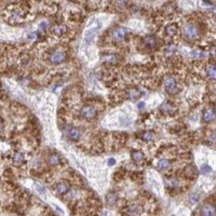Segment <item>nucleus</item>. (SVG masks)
I'll return each instance as SVG.
<instances>
[{"instance_id": "1", "label": "nucleus", "mask_w": 216, "mask_h": 216, "mask_svg": "<svg viewBox=\"0 0 216 216\" xmlns=\"http://www.w3.org/2000/svg\"><path fill=\"white\" fill-rule=\"evenodd\" d=\"M184 37L186 38L189 41H192V40H197L200 36V30H199L198 26L196 24H192V23H189L187 24L185 27H184Z\"/></svg>"}, {"instance_id": "2", "label": "nucleus", "mask_w": 216, "mask_h": 216, "mask_svg": "<svg viewBox=\"0 0 216 216\" xmlns=\"http://www.w3.org/2000/svg\"><path fill=\"white\" fill-rule=\"evenodd\" d=\"M164 86H166V92L169 94H176L178 92V86H177V82L176 79L174 77H166V80H164Z\"/></svg>"}, {"instance_id": "3", "label": "nucleus", "mask_w": 216, "mask_h": 216, "mask_svg": "<svg viewBox=\"0 0 216 216\" xmlns=\"http://www.w3.org/2000/svg\"><path fill=\"white\" fill-rule=\"evenodd\" d=\"M49 60L52 64H62V63L65 62L66 60V54L62 51H54L53 53H51L50 56H49Z\"/></svg>"}, {"instance_id": "4", "label": "nucleus", "mask_w": 216, "mask_h": 216, "mask_svg": "<svg viewBox=\"0 0 216 216\" xmlns=\"http://www.w3.org/2000/svg\"><path fill=\"white\" fill-rule=\"evenodd\" d=\"M96 109L95 107L91 105H86V106H83L81 108V116L86 120H91V119H94L96 117Z\"/></svg>"}, {"instance_id": "5", "label": "nucleus", "mask_w": 216, "mask_h": 216, "mask_svg": "<svg viewBox=\"0 0 216 216\" xmlns=\"http://www.w3.org/2000/svg\"><path fill=\"white\" fill-rule=\"evenodd\" d=\"M128 35V30H126L124 27H116V28L113 29L111 31V37H113L114 40L116 41H121Z\"/></svg>"}, {"instance_id": "6", "label": "nucleus", "mask_w": 216, "mask_h": 216, "mask_svg": "<svg viewBox=\"0 0 216 216\" xmlns=\"http://www.w3.org/2000/svg\"><path fill=\"white\" fill-rule=\"evenodd\" d=\"M201 215L202 216H215L216 207L211 203H206L201 207Z\"/></svg>"}, {"instance_id": "7", "label": "nucleus", "mask_w": 216, "mask_h": 216, "mask_svg": "<svg viewBox=\"0 0 216 216\" xmlns=\"http://www.w3.org/2000/svg\"><path fill=\"white\" fill-rule=\"evenodd\" d=\"M216 118V111L213 108H206L202 113V120L204 122H211L215 120Z\"/></svg>"}, {"instance_id": "8", "label": "nucleus", "mask_w": 216, "mask_h": 216, "mask_svg": "<svg viewBox=\"0 0 216 216\" xmlns=\"http://www.w3.org/2000/svg\"><path fill=\"white\" fill-rule=\"evenodd\" d=\"M142 213V210L138 205L136 204H132L130 206L126 207V216H139Z\"/></svg>"}, {"instance_id": "9", "label": "nucleus", "mask_w": 216, "mask_h": 216, "mask_svg": "<svg viewBox=\"0 0 216 216\" xmlns=\"http://www.w3.org/2000/svg\"><path fill=\"white\" fill-rule=\"evenodd\" d=\"M67 135H68L69 139L73 142H77L79 141L80 138V135H81V133H80V131L78 130L77 128H69L68 131H67Z\"/></svg>"}, {"instance_id": "10", "label": "nucleus", "mask_w": 216, "mask_h": 216, "mask_svg": "<svg viewBox=\"0 0 216 216\" xmlns=\"http://www.w3.org/2000/svg\"><path fill=\"white\" fill-rule=\"evenodd\" d=\"M69 190V185L67 183H65V182H61V183L58 184V186H56V194H58L60 196H62V194H67Z\"/></svg>"}, {"instance_id": "11", "label": "nucleus", "mask_w": 216, "mask_h": 216, "mask_svg": "<svg viewBox=\"0 0 216 216\" xmlns=\"http://www.w3.org/2000/svg\"><path fill=\"white\" fill-rule=\"evenodd\" d=\"M97 30H98V26H95V27H91L86 30V41L88 42H91L93 39H94L95 35L97 34Z\"/></svg>"}, {"instance_id": "12", "label": "nucleus", "mask_w": 216, "mask_h": 216, "mask_svg": "<svg viewBox=\"0 0 216 216\" xmlns=\"http://www.w3.org/2000/svg\"><path fill=\"white\" fill-rule=\"evenodd\" d=\"M103 61L108 64H117L119 62V56L117 54H107L103 58Z\"/></svg>"}, {"instance_id": "13", "label": "nucleus", "mask_w": 216, "mask_h": 216, "mask_svg": "<svg viewBox=\"0 0 216 216\" xmlns=\"http://www.w3.org/2000/svg\"><path fill=\"white\" fill-rule=\"evenodd\" d=\"M161 110L164 111L166 114H169V115H172V114L175 111V107L171 103L166 102V103H163L162 104V106H161Z\"/></svg>"}, {"instance_id": "14", "label": "nucleus", "mask_w": 216, "mask_h": 216, "mask_svg": "<svg viewBox=\"0 0 216 216\" xmlns=\"http://www.w3.org/2000/svg\"><path fill=\"white\" fill-rule=\"evenodd\" d=\"M206 74L211 79L216 80V65L209 64L206 66Z\"/></svg>"}, {"instance_id": "15", "label": "nucleus", "mask_w": 216, "mask_h": 216, "mask_svg": "<svg viewBox=\"0 0 216 216\" xmlns=\"http://www.w3.org/2000/svg\"><path fill=\"white\" fill-rule=\"evenodd\" d=\"M131 157H132V160L134 161V162L138 163V162L143 161V159H144V154H143L142 151H139V150H133L132 154H131Z\"/></svg>"}, {"instance_id": "16", "label": "nucleus", "mask_w": 216, "mask_h": 216, "mask_svg": "<svg viewBox=\"0 0 216 216\" xmlns=\"http://www.w3.org/2000/svg\"><path fill=\"white\" fill-rule=\"evenodd\" d=\"M144 43L148 46V48H154L157 44V39L154 36H146L144 38Z\"/></svg>"}, {"instance_id": "17", "label": "nucleus", "mask_w": 216, "mask_h": 216, "mask_svg": "<svg viewBox=\"0 0 216 216\" xmlns=\"http://www.w3.org/2000/svg\"><path fill=\"white\" fill-rule=\"evenodd\" d=\"M60 162H61V159L58 154H51V156H49V158H48L49 166H58V164H60Z\"/></svg>"}, {"instance_id": "18", "label": "nucleus", "mask_w": 216, "mask_h": 216, "mask_svg": "<svg viewBox=\"0 0 216 216\" xmlns=\"http://www.w3.org/2000/svg\"><path fill=\"white\" fill-rule=\"evenodd\" d=\"M177 33V26L175 24H170L166 27V34L169 37H173Z\"/></svg>"}, {"instance_id": "19", "label": "nucleus", "mask_w": 216, "mask_h": 216, "mask_svg": "<svg viewBox=\"0 0 216 216\" xmlns=\"http://www.w3.org/2000/svg\"><path fill=\"white\" fill-rule=\"evenodd\" d=\"M65 29H66V27L65 26H61V25H56V26H54L52 28V33L54 34V35L56 36H61L63 35V34L65 33Z\"/></svg>"}, {"instance_id": "20", "label": "nucleus", "mask_w": 216, "mask_h": 216, "mask_svg": "<svg viewBox=\"0 0 216 216\" xmlns=\"http://www.w3.org/2000/svg\"><path fill=\"white\" fill-rule=\"evenodd\" d=\"M142 95V92L139 90H137V89H132V90L129 91V97H130L131 99H137L139 96Z\"/></svg>"}, {"instance_id": "21", "label": "nucleus", "mask_w": 216, "mask_h": 216, "mask_svg": "<svg viewBox=\"0 0 216 216\" xmlns=\"http://www.w3.org/2000/svg\"><path fill=\"white\" fill-rule=\"evenodd\" d=\"M154 133L152 131H145L142 134V138L145 142H150L151 139H154Z\"/></svg>"}, {"instance_id": "22", "label": "nucleus", "mask_w": 216, "mask_h": 216, "mask_svg": "<svg viewBox=\"0 0 216 216\" xmlns=\"http://www.w3.org/2000/svg\"><path fill=\"white\" fill-rule=\"evenodd\" d=\"M190 54H191V56L194 58H205V53L203 52L202 50H198V49L192 50Z\"/></svg>"}, {"instance_id": "23", "label": "nucleus", "mask_w": 216, "mask_h": 216, "mask_svg": "<svg viewBox=\"0 0 216 216\" xmlns=\"http://www.w3.org/2000/svg\"><path fill=\"white\" fill-rule=\"evenodd\" d=\"M170 166V161L166 160V159H161L158 162V168L161 170H164V169H168Z\"/></svg>"}, {"instance_id": "24", "label": "nucleus", "mask_w": 216, "mask_h": 216, "mask_svg": "<svg viewBox=\"0 0 216 216\" xmlns=\"http://www.w3.org/2000/svg\"><path fill=\"white\" fill-rule=\"evenodd\" d=\"M24 160H25V158H24V156H23L21 152H15L14 154V157H13V161L15 162L16 164H21V163H23L24 162Z\"/></svg>"}, {"instance_id": "25", "label": "nucleus", "mask_w": 216, "mask_h": 216, "mask_svg": "<svg viewBox=\"0 0 216 216\" xmlns=\"http://www.w3.org/2000/svg\"><path fill=\"white\" fill-rule=\"evenodd\" d=\"M185 174L187 177H190V178H194V175H196V168L194 166H190L188 169H185Z\"/></svg>"}, {"instance_id": "26", "label": "nucleus", "mask_w": 216, "mask_h": 216, "mask_svg": "<svg viewBox=\"0 0 216 216\" xmlns=\"http://www.w3.org/2000/svg\"><path fill=\"white\" fill-rule=\"evenodd\" d=\"M107 202L109 203L110 205H113V204H115L116 203V201H117V194H107Z\"/></svg>"}, {"instance_id": "27", "label": "nucleus", "mask_w": 216, "mask_h": 216, "mask_svg": "<svg viewBox=\"0 0 216 216\" xmlns=\"http://www.w3.org/2000/svg\"><path fill=\"white\" fill-rule=\"evenodd\" d=\"M175 52V46L174 44H170V46H166V51H164V53H166V55H171V54H173V53Z\"/></svg>"}, {"instance_id": "28", "label": "nucleus", "mask_w": 216, "mask_h": 216, "mask_svg": "<svg viewBox=\"0 0 216 216\" xmlns=\"http://www.w3.org/2000/svg\"><path fill=\"white\" fill-rule=\"evenodd\" d=\"M212 171V168L210 166H207V164H205V166H203L202 168H201V173L202 174H207V173H210Z\"/></svg>"}, {"instance_id": "29", "label": "nucleus", "mask_w": 216, "mask_h": 216, "mask_svg": "<svg viewBox=\"0 0 216 216\" xmlns=\"http://www.w3.org/2000/svg\"><path fill=\"white\" fill-rule=\"evenodd\" d=\"M199 198H200V197H199V194H191V196H190V202L191 203H196V202H198L199 201Z\"/></svg>"}, {"instance_id": "30", "label": "nucleus", "mask_w": 216, "mask_h": 216, "mask_svg": "<svg viewBox=\"0 0 216 216\" xmlns=\"http://www.w3.org/2000/svg\"><path fill=\"white\" fill-rule=\"evenodd\" d=\"M209 141L211 142V143H213V144H216V130H214L213 132L211 133Z\"/></svg>"}, {"instance_id": "31", "label": "nucleus", "mask_w": 216, "mask_h": 216, "mask_svg": "<svg viewBox=\"0 0 216 216\" xmlns=\"http://www.w3.org/2000/svg\"><path fill=\"white\" fill-rule=\"evenodd\" d=\"M210 55L211 56H216V46H213L210 48Z\"/></svg>"}, {"instance_id": "32", "label": "nucleus", "mask_w": 216, "mask_h": 216, "mask_svg": "<svg viewBox=\"0 0 216 216\" xmlns=\"http://www.w3.org/2000/svg\"><path fill=\"white\" fill-rule=\"evenodd\" d=\"M37 190L40 192V194H44V192H46V189H44V188L42 187V186H40V185L37 186Z\"/></svg>"}, {"instance_id": "33", "label": "nucleus", "mask_w": 216, "mask_h": 216, "mask_svg": "<svg viewBox=\"0 0 216 216\" xmlns=\"http://www.w3.org/2000/svg\"><path fill=\"white\" fill-rule=\"evenodd\" d=\"M115 163H116V160L114 158H110L108 160V166H114Z\"/></svg>"}, {"instance_id": "34", "label": "nucleus", "mask_w": 216, "mask_h": 216, "mask_svg": "<svg viewBox=\"0 0 216 216\" xmlns=\"http://www.w3.org/2000/svg\"><path fill=\"white\" fill-rule=\"evenodd\" d=\"M144 107H145V103H144V102H139V103L137 104V108H138V109H143Z\"/></svg>"}, {"instance_id": "35", "label": "nucleus", "mask_w": 216, "mask_h": 216, "mask_svg": "<svg viewBox=\"0 0 216 216\" xmlns=\"http://www.w3.org/2000/svg\"><path fill=\"white\" fill-rule=\"evenodd\" d=\"M202 3H204V6H213V2L211 1H202Z\"/></svg>"}, {"instance_id": "36", "label": "nucleus", "mask_w": 216, "mask_h": 216, "mask_svg": "<svg viewBox=\"0 0 216 216\" xmlns=\"http://www.w3.org/2000/svg\"><path fill=\"white\" fill-rule=\"evenodd\" d=\"M2 132H3V126L0 123V134H2Z\"/></svg>"}]
</instances>
